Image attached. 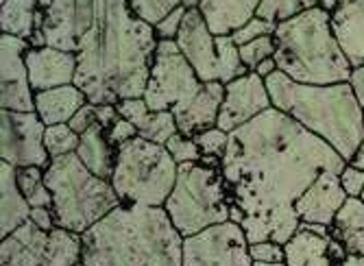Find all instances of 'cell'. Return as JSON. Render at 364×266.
Instances as JSON below:
<instances>
[{"instance_id":"cell-1","label":"cell","mask_w":364,"mask_h":266,"mask_svg":"<svg viewBox=\"0 0 364 266\" xmlns=\"http://www.w3.org/2000/svg\"><path fill=\"white\" fill-rule=\"evenodd\" d=\"M347 161L294 118L271 107L229 133L223 175L231 220L249 243L286 245L301 225L294 203L323 171L343 173Z\"/></svg>"},{"instance_id":"cell-2","label":"cell","mask_w":364,"mask_h":266,"mask_svg":"<svg viewBox=\"0 0 364 266\" xmlns=\"http://www.w3.org/2000/svg\"><path fill=\"white\" fill-rule=\"evenodd\" d=\"M42 33L46 46L77 55L75 85L92 105L144 96L159 40L127 0H55Z\"/></svg>"},{"instance_id":"cell-3","label":"cell","mask_w":364,"mask_h":266,"mask_svg":"<svg viewBox=\"0 0 364 266\" xmlns=\"http://www.w3.org/2000/svg\"><path fill=\"white\" fill-rule=\"evenodd\" d=\"M81 240L85 266H181L183 260V236L164 208L120 203Z\"/></svg>"},{"instance_id":"cell-4","label":"cell","mask_w":364,"mask_h":266,"mask_svg":"<svg viewBox=\"0 0 364 266\" xmlns=\"http://www.w3.org/2000/svg\"><path fill=\"white\" fill-rule=\"evenodd\" d=\"M264 81L273 107L325 140L345 161H351L364 140V110L347 81L308 85L292 81L279 70Z\"/></svg>"},{"instance_id":"cell-5","label":"cell","mask_w":364,"mask_h":266,"mask_svg":"<svg viewBox=\"0 0 364 266\" xmlns=\"http://www.w3.org/2000/svg\"><path fill=\"white\" fill-rule=\"evenodd\" d=\"M225 98V83H205L179 50L177 40H159L151 65L144 101L151 112H173L179 133H194L216 127Z\"/></svg>"},{"instance_id":"cell-6","label":"cell","mask_w":364,"mask_h":266,"mask_svg":"<svg viewBox=\"0 0 364 266\" xmlns=\"http://www.w3.org/2000/svg\"><path fill=\"white\" fill-rule=\"evenodd\" d=\"M277 70L296 83L332 85L349 81L353 65L345 57L334 28L332 14L312 7L277 24L275 33Z\"/></svg>"},{"instance_id":"cell-7","label":"cell","mask_w":364,"mask_h":266,"mask_svg":"<svg viewBox=\"0 0 364 266\" xmlns=\"http://www.w3.org/2000/svg\"><path fill=\"white\" fill-rule=\"evenodd\" d=\"M44 179L53 192L57 227L75 234H85L122 203L112 181L90 173L77 153L53 159Z\"/></svg>"},{"instance_id":"cell-8","label":"cell","mask_w":364,"mask_h":266,"mask_svg":"<svg viewBox=\"0 0 364 266\" xmlns=\"http://www.w3.org/2000/svg\"><path fill=\"white\" fill-rule=\"evenodd\" d=\"M177 231L188 238L212 225L231 220L229 188L223 159L203 155L201 161L179 164L177 181L164 203Z\"/></svg>"},{"instance_id":"cell-9","label":"cell","mask_w":364,"mask_h":266,"mask_svg":"<svg viewBox=\"0 0 364 266\" xmlns=\"http://www.w3.org/2000/svg\"><path fill=\"white\" fill-rule=\"evenodd\" d=\"M179 164L164 144L134 138L118 147L112 186L122 203L164 208L177 181Z\"/></svg>"},{"instance_id":"cell-10","label":"cell","mask_w":364,"mask_h":266,"mask_svg":"<svg viewBox=\"0 0 364 266\" xmlns=\"http://www.w3.org/2000/svg\"><path fill=\"white\" fill-rule=\"evenodd\" d=\"M177 44L196 77L205 83H229L249 73L231 36H214L198 7L188 9L179 28Z\"/></svg>"},{"instance_id":"cell-11","label":"cell","mask_w":364,"mask_h":266,"mask_svg":"<svg viewBox=\"0 0 364 266\" xmlns=\"http://www.w3.org/2000/svg\"><path fill=\"white\" fill-rule=\"evenodd\" d=\"M81 255V234L63 227L44 231L31 218L0 243V264L11 266H77Z\"/></svg>"},{"instance_id":"cell-12","label":"cell","mask_w":364,"mask_h":266,"mask_svg":"<svg viewBox=\"0 0 364 266\" xmlns=\"http://www.w3.org/2000/svg\"><path fill=\"white\" fill-rule=\"evenodd\" d=\"M181 266H253L242 225L227 220L183 238Z\"/></svg>"},{"instance_id":"cell-13","label":"cell","mask_w":364,"mask_h":266,"mask_svg":"<svg viewBox=\"0 0 364 266\" xmlns=\"http://www.w3.org/2000/svg\"><path fill=\"white\" fill-rule=\"evenodd\" d=\"M46 124L38 112H9L0 110V159L24 169L40 166L48 169L50 155L44 147Z\"/></svg>"},{"instance_id":"cell-14","label":"cell","mask_w":364,"mask_h":266,"mask_svg":"<svg viewBox=\"0 0 364 266\" xmlns=\"http://www.w3.org/2000/svg\"><path fill=\"white\" fill-rule=\"evenodd\" d=\"M28 40L7 36L0 38V110L36 112V92L28 81L26 50Z\"/></svg>"},{"instance_id":"cell-15","label":"cell","mask_w":364,"mask_h":266,"mask_svg":"<svg viewBox=\"0 0 364 266\" xmlns=\"http://www.w3.org/2000/svg\"><path fill=\"white\" fill-rule=\"evenodd\" d=\"M271 107H273V101H271L267 81L257 73H247L234 81L225 83V98L218 112L216 127L231 133Z\"/></svg>"},{"instance_id":"cell-16","label":"cell","mask_w":364,"mask_h":266,"mask_svg":"<svg viewBox=\"0 0 364 266\" xmlns=\"http://www.w3.org/2000/svg\"><path fill=\"white\" fill-rule=\"evenodd\" d=\"M347 198L349 196L341 186V175L332 171H323L314 179V183L296 198L294 210L301 223H316L329 227Z\"/></svg>"},{"instance_id":"cell-17","label":"cell","mask_w":364,"mask_h":266,"mask_svg":"<svg viewBox=\"0 0 364 266\" xmlns=\"http://www.w3.org/2000/svg\"><path fill=\"white\" fill-rule=\"evenodd\" d=\"M26 68L33 92L70 85L77 77V55L53 46H31L26 50Z\"/></svg>"},{"instance_id":"cell-18","label":"cell","mask_w":364,"mask_h":266,"mask_svg":"<svg viewBox=\"0 0 364 266\" xmlns=\"http://www.w3.org/2000/svg\"><path fill=\"white\" fill-rule=\"evenodd\" d=\"M345 255L347 251L332 238V234H318L304 223L284 245L286 266H343Z\"/></svg>"},{"instance_id":"cell-19","label":"cell","mask_w":364,"mask_h":266,"mask_svg":"<svg viewBox=\"0 0 364 266\" xmlns=\"http://www.w3.org/2000/svg\"><path fill=\"white\" fill-rule=\"evenodd\" d=\"M334 36L353 65H364V0H347L332 11Z\"/></svg>"},{"instance_id":"cell-20","label":"cell","mask_w":364,"mask_h":266,"mask_svg":"<svg viewBox=\"0 0 364 266\" xmlns=\"http://www.w3.org/2000/svg\"><path fill=\"white\" fill-rule=\"evenodd\" d=\"M0 238H7L31 218V206L18 186V169L0 159Z\"/></svg>"},{"instance_id":"cell-21","label":"cell","mask_w":364,"mask_h":266,"mask_svg":"<svg viewBox=\"0 0 364 266\" xmlns=\"http://www.w3.org/2000/svg\"><path fill=\"white\" fill-rule=\"evenodd\" d=\"M87 96L75 83L61 85L44 92H36V112L46 127L50 124H68L73 116L87 105Z\"/></svg>"},{"instance_id":"cell-22","label":"cell","mask_w":364,"mask_h":266,"mask_svg":"<svg viewBox=\"0 0 364 266\" xmlns=\"http://www.w3.org/2000/svg\"><path fill=\"white\" fill-rule=\"evenodd\" d=\"M77 155L90 173L112 181V175L116 171V159H118V147L112 144L105 127H101L98 122L92 124L81 136Z\"/></svg>"},{"instance_id":"cell-23","label":"cell","mask_w":364,"mask_h":266,"mask_svg":"<svg viewBox=\"0 0 364 266\" xmlns=\"http://www.w3.org/2000/svg\"><path fill=\"white\" fill-rule=\"evenodd\" d=\"M257 5L259 0H201L198 11L214 36H229L255 16Z\"/></svg>"},{"instance_id":"cell-24","label":"cell","mask_w":364,"mask_h":266,"mask_svg":"<svg viewBox=\"0 0 364 266\" xmlns=\"http://www.w3.org/2000/svg\"><path fill=\"white\" fill-rule=\"evenodd\" d=\"M332 238L341 243L347 255H364V201L360 196H349L338 210L334 223L329 225Z\"/></svg>"},{"instance_id":"cell-25","label":"cell","mask_w":364,"mask_h":266,"mask_svg":"<svg viewBox=\"0 0 364 266\" xmlns=\"http://www.w3.org/2000/svg\"><path fill=\"white\" fill-rule=\"evenodd\" d=\"M38 0H0V26L7 36L28 40L36 36V18L40 11Z\"/></svg>"},{"instance_id":"cell-26","label":"cell","mask_w":364,"mask_h":266,"mask_svg":"<svg viewBox=\"0 0 364 266\" xmlns=\"http://www.w3.org/2000/svg\"><path fill=\"white\" fill-rule=\"evenodd\" d=\"M18 186L31 208H53V192L46 186L44 169H40V166L18 169Z\"/></svg>"},{"instance_id":"cell-27","label":"cell","mask_w":364,"mask_h":266,"mask_svg":"<svg viewBox=\"0 0 364 266\" xmlns=\"http://www.w3.org/2000/svg\"><path fill=\"white\" fill-rule=\"evenodd\" d=\"M312 7H318V0H259L255 16L271 24H282Z\"/></svg>"},{"instance_id":"cell-28","label":"cell","mask_w":364,"mask_h":266,"mask_svg":"<svg viewBox=\"0 0 364 266\" xmlns=\"http://www.w3.org/2000/svg\"><path fill=\"white\" fill-rule=\"evenodd\" d=\"M175 133H179V127H177L173 112H149L144 122L138 127L140 138L155 142V144H164V147H166V142Z\"/></svg>"},{"instance_id":"cell-29","label":"cell","mask_w":364,"mask_h":266,"mask_svg":"<svg viewBox=\"0 0 364 266\" xmlns=\"http://www.w3.org/2000/svg\"><path fill=\"white\" fill-rule=\"evenodd\" d=\"M79 144H81V136L70 124H50V127H46L44 147L48 151L50 159L77 153Z\"/></svg>"},{"instance_id":"cell-30","label":"cell","mask_w":364,"mask_h":266,"mask_svg":"<svg viewBox=\"0 0 364 266\" xmlns=\"http://www.w3.org/2000/svg\"><path fill=\"white\" fill-rule=\"evenodd\" d=\"M142 20L149 24H157L164 16H168L175 7H198L201 0H127Z\"/></svg>"},{"instance_id":"cell-31","label":"cell","mask_w":364,"mask_h":266,"mask_svg":"<svg viewBox=\"0 0 364 266\" xmlns=\"http://www.w3.org/2000/svg\"><path fill=\"white\" fill-rule=\"evenodd\" d=\"M238 50H240V59L249 68V73H255V68L264 59L275 57L277 44H275L273 36H264V38H257V40L245 44V46H238Z\"/></svg>"},{"instance_id":"cell-32","label":"cell","mask_w":364,"mask_h":266,"mask_svg":"<svg viewBox=\"0 0 364 266\" xmlns=\"http://www.w3.org/2000/svg\"><path fill=\"white\" fill-rule=\"evenodd\" d=\"M192 140L196 142L198 151H201L203 155L223 159L227 153V144H229V133L223 131L220 127H212V129L194 133Z\"/></svg>"},{"instance_id":"cell-33","label":"cell","mask_w":364,"mask_h":266,"mask_svg":"<svg viewBox=\"0 0 364 266\" xmlns=\"http://www.w3.org/2000/svg\"><path fill=\"white\" fill-rule=\"evenodd\" d=\"M275 28H277V24H271V22H267V20H262V18L253 16V18H251L249 22H245L240 28L231 31L229 36H231V40H234L236 46H245V44H249V42H253V40H257V38L273 36Z\"/></svg>"},{"instance_id":"cell-34","label":"cell","mask_w":364,"mask_h":266,"mask_svg":"<svg viewBox=\"0 0 364 266\" xmlns=\"http://www.w3.org/2000/svg\"><path fill=\"white\" fill-rule=\"evenodd\" d=\"M166 149L177 164H190V161L203 159V153L198 151L196 142L192 138L183 136V133H175V136L166 142Z\"/></svg>"},{"instance_id":"cell-35","label":"cell","mask_w":364,"mask_h":266,"mask_svg":"<svg viewBox=\"0 0 364 266\" xmlns=\"http://www.w3.org/2000/svg\"><path fill=\"white\" fill-rule=\"evenodd\" d=\"M188 9H190V7H183V5H181V7H175L168 16H164V18L153 26L157 40H177L179 28H181V24H183V18H186Z\"/></svg>"},{"instance_id":"cell-36","label":"cell","mask_w":364,"mask_h":266,"mask_svg":"<svg viewBox=\"0 0 364 266\" xmlns=\"http://www.w3.org/2000/svg\"><path fill=\"white\" fill-rule=\"evenodd\" d=\"M249 253L253 262H259V264H284V245L275 240L249 243Z\"/></svg>"},{"instance_id":"cell-37","label":"cell","mask_w":364,"mask_h":266,"mask_svg":"<svg viewBox=\"0 0 364 266\" xmlns=\"http://www.w3.org/2000/svg\"><path fill=\"white\" fill-rule=\"evenodd\" d=\"M118 114L122 118H127L129 122H134L136 127H140L144 122V118L149 116V105L144 101V96H136V98H122V101L116 105Z\"/></svg>"},{"instance_id":"cell-38","label":"cell","mask_w":364,"mask_h":266,"mask_svg":"<svg viewBox=\"0 0 364 266\" xmlns=\"http://www.w3.org/2000/svg\"><path fill=\"white\" fill-rule=\"evenodd\" d=\"M341 186L347 192V196H362L364 192V171L347 164L341 173Z\"/></svg>"},{"instance_id":"cell-39","label":"cell","mask_w":364,"mask_h":266,"mask_svg":"<svg viewBox=\"0 0 364 266\" xmlns=\"http://www.w3.org/2000/svg\"><path fill=\"white\" fill-rule=\"evenodd\" d=\"M107 136H109V140H112L114 147H122L124 142L138 138V127H136L134 122H129L127 118L120 116V118L116 120V124H114L112 129H107Z\"/></svg>"},{"instance_id":"cell-40","label":"cell","mask_w":364,"mask_h":266,"mask_svg":"<svg viewBox=\"0 0 364 266\" xmlns=\"http://www.w3.org/2000/svg\"><path fill=\"white\" fill-rule=\"evenodd\" d=\"M98 120H96V105H92V103H87V105H83L75 116H73V120L68 122L79 136H83V133L92 127V124H96Z\"/></svg>"},{"instance_id":"cell-41","label":"cell","mask_w":364,"mask_h":266,"mask_svg":"<svg viewBox=\"0 0 364 266\" xmlns=\"http://www.w3.org/2000/svg\"><path fill=\"white\" fill-rule=\"evenodd\" d=\"M31 220L44 231H53L57 227V216H55L53 208H33L31 210Z\"/></svg>"},{"instance_id":"cell-42","label":"cell","mask_w":364,"mask_h":266,"mask_svg":"<svg viewBox=\"0 0 364 266\" xmlns=\"http://www.w3.org/2000/svg\"><path fill=\"white\" fill-rule=\"evenodd\" d=\"M118 118H120V114H118V107L116 105H112V103L96 105V120H98V124H101V127L112 129Z\"/></svg>"},{"instance_id":"cell-43","label":"cell","mask_w":364,"mask_h":266,"mask_svg":"<svg viewBox=\"0 0 364 266\" xmlns=\"http://www.w3.org/2000/svg\"><path fill=\"white\" fill-rule=\"evenodd\" d=\"M347 83L351 85V90H353V94L358 98L360 107L364 110V65H355V68L351 70V75H349V81Z\"/></svg>"},{"instance_id":"cell-44","label":"cell","mask_w":364,"mask_h":266,"mask_svg":"<svg viewBox=\"0 0 364 266\" xmlns=\"http://www.w3.org/2000/svg\"><path fill=\"white\" fill-rule=\"evenodd\" d=\"M255 73L262 77V79H269L273 73H277V61H275V57H269V59H264L257 68H255Z\"/></svg>"},{"instance_id":"cell-45","label":"cell","mask_w":364,"mask_h":266,"mask_svg":"<svg viewBox=\"0 0 364 266\" xmlns=\"http://www.w3.org/2000/svg\"><path fill=\"white\" fill-rule=\"evenodd\" d=\"M347 164H351V166H355V169H362V171H364V140H362V144L358 147V151L353 153L351 161H347Z\"/></svg>"},{"instance_id":"cell-46","label":"cell","mask_w":364,"mask_h":266,"mask_svg":"<svg viewBox=\"0 0 364 266\" xmlns=\"http://www.w3.org/2000/svg\"><path fill=\"white\" fill-rule=\"evenodd\" d=\"M343 266H364V255H345Z\"/></svg>"},{"instance_id":"cell-47","label":"cell","mask_w":364,"mask_h":266,"mask_svg":"<svg viewBox=\"0 0 364 266\" xmlns=\"http://www.w3.org/2000/svg\"><path fill=\"white\" fill-rule=\"evenodd\" d=\"M318 7L321 9H325V11H329L332 14L336 7H338V0H318Z\"/></svg>"},{"instance_id":"cell-48","label":"cell","mask_w":364,"mask_h":266,"mask_svg":"<svg viewBox=\"0 0 364 266\" xmlns=\"http://www.w3.org/2000/svg\"><path fill=\"white\" fill-rule=\"evenodd\" d=\"M38 3H40V7H42V9H48V7L55 3V0H38Z\"/></svg>"},{"instance_id":"cell-49","label":"cell","mask_w":364,"mask_h":266,"mask_svg":"<svg viewBox=\"0 0 364 266\" xmlns=\"http://www.w3.org/2000/svg\"><path fill=\"white\" fill-rule=\"evenodd\" d=\"M253 266H286V264H259V262H253Z\"/></svg>"},{"instance_id":"cell-50","label":"cell","mask_w":364,"mask_h":266,"mask_svg":"<svg viewBox=\"0 0 364 266\" xmlns=\"http://www.w3.org/2000/svg\"><path fill=\"white\" fill-rule=\"evenodd\" d=\"M343 3H347V0H338V5H343Z\"/></svg>"},{"instance_id":"cell-51","label":"cell","mask_w":364,"mask_h":266,"mask_svg":"<svg viewBox=\"0 0 364 266\" xmlns=\"http://www.w3.org/2000/svg\"><path fill=\"white\" fill-rule=\"evenodd\" d=\"M77 266H85V264H83V262H79V264H77Z\"/></svg>"},{"instance_id":"cell-52","label":"cell","mask_w":364,"mask_h":266,"mask_svg":"<svg viewBox=\"0 0 364 266\" xmlns=\"http://www.w3.org/2000/svg\"><path fill=\"white\" fill-rule=\"evenodd\" d=\"M0 266H11V264H0Z\"/></svg>"},{"instance_id":"cell-53","label":"cell","mask_w":364,"mask_h":266,"mask_svg":"<svg viewBox=\"0 0 364 266\" xmlns=\"http://www.w3.org/2000/svg\"><path fill=\"white\" fill-rule=\"evenodd\" d=\"M360 198H362V201H364V192H362V196H360Z\"/></svg>"}]
</instances>
